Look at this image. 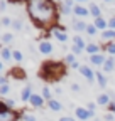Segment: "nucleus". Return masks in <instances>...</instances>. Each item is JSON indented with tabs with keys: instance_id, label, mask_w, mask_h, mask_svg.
I'll use <instances>...</instances> for the list:
<instances>
[{
	"instance_id": "nucleus-1",
	"label": "nucleus",
	"mask_w": 115,
	"mask_h": 121,
	"mask_svg": "<svg viewBox=\"0 0 115 121\" xmlns=\"http://www.w3.org/2000/svg\"><path fill=\"white\" fill-rule=\"evenodd\" d=\"M25 2L29 17L37 27L46 29L56 24L59 10L53 0H25Z\"/></svg>"
},
{
	"instance_id": "nucleus-2",
	"label": "nucleus",
	"mask_w": 115,
	"mask_h": 121,
	"mask_svg": "<svg viewBox=\"0 0 115 121\" xmlns=\"http://www.w3.org/2000/svg\"><path fill=\"white\" fill-rule=\"evenodd\" d=\"M64 74H66V66L63 62L46 60L39 71V78L44 81H49V82H54V81H59Z\"/></svg>"
},
{
	"instance_id": "nucleus-3",
	"label": "nucleus",
	"mask_w": 115,
	"mask_h": 121,
	"mask_svg": "<svg viewBox=\"0 0 115 121\" xmlns=\"http://www.w3.org/2000/svg\"><path fill=\"white\" fill-rule=\"evenodd\" d=\"M19 114L15 109H9L4 103H0V121H17Z\"/></svg>"
},
{
	"instance_id": "nucleus-4",
	"label": "nucleus",
	"mask_w": 115,
	"mask_h": 121,
	"mask_svg": "<svg viewBox=\"0 0 115 121\" xmlns=\"http://www.w3.org/2000/svg\"><path fill=\"white\" fill-rule=\"evenodd\" d=\"M75 114H76V118L81 119V121H86V119L93 118L91 113L88 111V108H75Z\"/></svg>"
},
{
	"instance_id": "nucleus-5",
	"label": "nucleus",
	"mask_w": 115,
	"mask_h": 121,
	"mask_svg": "<svg viewBox=\"0 0 115 121\" xmlns=\"http://www.w3.org/2000/svg\"><path fill=\"white\" fill-rule=\"evenodd\" d=\"M53 44L49 42V40H46V39H42V40H39V52L41 54H51L53 52Z\"/></svg>"
},
{
	"instance_id": "nucleus-6",
	"label": "nucleus",
	"mask_w": 115,
	"mask_h": 121,
	"mask_svg": "<svg viewBox=\"0 0 115 121\" xmlns=\"http://www.w3.org/2000/svg\"><path fill=\"white\" fill-rule=\"evenodd\" d=\"M80 72H81V76H85L86 79H88V82H93L95 81V72L91 71V67H88V66H81L80 67Z\"/></svg>"
},
{
	"instance_id": "nucleus-7",
	"label": "nucleus",
	"mask_w": 115,
	"mask_h": 121,
	"mask_svg": "<svg viewBox=\"0 0 115 121\" xmlns=\"http://www.w3.org/2000/svg\"><path fill=\"white\" fill-rule=\"evenodd\" d=\"M44 101L46 99L42 98V94H32V98H31L29 103H31L34 108H42V106H44Z\"/></svg>"
},
{
	"instance_id": "nucleus-8",
	"label": "nucleus",
	"mask_w": 115,
	"mask_h": 121,
	"mask_svg": "<svg viewBox=\"0 0 115 121\" xmlns=\"http://www.w3.org/2000/svg\"><path fill=\"white\" fill-rule=\"evenodd\" d=\"M73 13L76 15V17H86V15H90V9H86L83 5H75Z\"/></svg>"
},
{
	"instance_id": "nucleus-9",
	"label": "nucleus",
	"mask_w": 115,
	"mask_h": 121,
	"mask_svg": "<svg viewBox=\"0 0 115 121\" xmlns=\"http://www.w3.org/2000/svg\"><path fill=\"white\" fill-rule=\"evenodd\" d=\"M105 56L103 54H95V56H90V62L95 64V66H103L105 64Z\"/></svg>"
},
{
	"instance_id": "nucleus-10",
	"label": "nucleus",
	"mask_w": 115,
	"mask_h": 121,
	"mask_svg": "<svg viewBox=\"0 0 115 121\" xmlns=\"http://www.w3.org/2000/svg\"><path fill=\"white\" fill-rule=\"evenodd\" d=\"M51 34L54 35V39H58L59 42H66V40H68V34H66V32H63V30L51 29Z\"/></svg>"
},
{
	"instance_id": "nucleus-11",
	"label": "nucleus",
	"mask_w": 115,
	"mask_h": 121,
	"mask_svg": "<svg viewBox=\"0 0 115 121\" xmlns=\"http://www.w3.org/2000/svg\"><path fill=\"white\" fill-rule=\"evenodd\" d=\"M98 30H102V32H103V30H107L108 29V22L105 20V19H102V17H98V19H95V24H93Z\"/></svg>"
},
{
	"instance_id": "nucleus-12",
	"label": "nucleus",
	"mask_w": 115,
	"mask_h": 121,
	"mask_svg": "<svg viewBox=\"0 0 115 121\" xmlns=\"http://www.w3.org/2000/svg\"><path fill=\"white\" fill-rule=\"evenodd\" d=\"M110 103H112V99H110L108 94H98V98H96V104L98 106H108Z\"/></svg>"
},
{
	"instance_id": "nucleus-13",
	"label": "nucleus",
	"mask_w": 115,
	"mask_h": 121,
	"mask_svg": "<svg viewBox=\"0 0 115 121\" xmlns=\"http://www.w3.org/2000/svg\"><path fill=\"white\" fill-rule=\"evenodd\" d=\"M31 98H32V87H31V86H25V87L22 89L20 99H22V101H31Z\"/></svg>"
},
{
	"instance_id": "nucleus-14",
	"label": "nucleus",
	"mask_w": 115,
	"mask_h": 121,
	"mask_svg": "<svg viewBox=\"0 0 115 121\" xmlns=\"http://www.w3.org/2000/svg\"><path fill=\"white\" fill-rule=\"evenodd\" d=\"M115 69V59L113 57H108L103 64V72H112Z\"/></svg>"
},
{
	"instance_id": "nucleus-15",
	"label": "nucleus",
	"mask_w": 115,
	"mask_h": 121,
	"mask_svg": "<svg viewBox=\"0 0 115 121\" xmlns=\"http://www.w3.org/2000/svg\"><path fill=\"white\" fill-rule=\"evenodd\" d=\"M86 52H88L90 56H95V54H98L100 52V45L98 44H95V42H90L88 45H86V49H85Z\"/></svg>"
},
{
	"instance_id": "nucleus-16",
	"label": "nucleus",
	"mask_w": 115,
	"mask_h": 121,
	"mask_svg": "<svg viewBox=\"0 0 115 121\" xmlns=\"http://www.w3.org/2000/svg\"><path fill=\"white\" fill-rule=\"evenodd\" d=\"M86 27H88V24H85L83 20H75L73 22V29L76 32H86Z\"/></svg>"
},
{
	"instance_id": "nucleus-17",
	"label": "nucleus",
	"mask_w": 115,
	"mask_h": 121,
	"mask_svg": "<svg viewBox=\"0 0 115 121\" xmlns=\"http://www.w3.org/2000/svg\"><path fill=\"white\" fill-rule=\"evenodd\" d=\"M90 15H93L95 19H98V17H102V10H100V7L96 5V4H90Z\"/></svg>"
},
{
	"instance_id": "nucleus-18",
	"label": "nucleus",
	"mask_w": 115,
	"mask_h": 121,
	"mask_svg": "<svg viewBox=\"0 0 115 121\" xmlns=\"http://www.w3.org/2000/svg\"><path fill=\"white\" fill-rule=\"evenodd\" d=\"M95 76H96V81H98V86L100 87H107V78H105V74L103 72H95Z\"/></svg>"
},
{
	"instance_id": "nucleus-19",
	"label": "nucleus",
	"mask_w": 115,
	"mask_h": 121,
	"mask_svg": "<svg viewBox=\"0 0 115 121\" xmlns=\"http://www.w3.org/2000/svg\"><path fill=\"white\" fill-rule=\"evenodd\" d=\"M48 106L53 109V111H61L63 109V106H61V103L59 101H56V99H51V101H48Z\"/></svg>"
},
{
	"instance_id": "nucleus-20",
	"label": "nucleus",
	"mask_w": 115,
	"mask_h": 121,
	"mask_svg": "<svg viewBox=\"0 0 115 121\" xmlns=\"http://www.w3.org/2000/svg\"><path fill=\"white\" fill-rule=\"evenodd\" d=\"M102 39H105V40H110V42H112V39H115V30H112V29L103 30V32H102Z\"/></svg>"
},
{
	"instance_id": "nucleus-21",
	"label": "nucleus",
	"mask_w": 115,
	"mask_h": 121,
	"mask_svg": "<svg viewBox=\"0 0 115 121\" xmlns=\"http://www.w3.org/2000/svg\"><path fill=\"white\" fill-rule=\"evenodd\" d=\"M2 42H4V45H9V44H12L14 42V34H10V32H5V34H2Z\"/></svg>"
},
{
	"instance_id": "nucleus-22",
	"label": "nucleus",
	"mask_w": 115,
	"mask_h": 121,
	"mask_svg": "<svg viewBox=\"0 0 115 121\" xmlns=\"http://www.w3.org/2000/svg\"><path fill=\"white\" fill-rule=\"evenodd\" d=\"M0 54H2V59H4V60H9V59L12 57V51L7 47V45H4V47L0 49Z\"/></svg>"
},
{
	"instance_id": "nucleus-23",
	"label": "nucleus",
	"mask_w": 115,
	"mask_h": 121,
	"mask_svg": "<svg viewBox=\"0 0 115 121\" xmlns=\"http://www.w3.org/2000/svg\"><path fill=\"white\" fill-rule=\"evenodd\" d=\"M73 42H75V45H78V47H81V49H86V45H88V44L85 42V39L80 37V35H76V37L73 39Z\"/></svg>"
},
{
	"instance_id": "nucleus-24",
	"label": "nucleus",
	"mask_w": 115,
	"mask_h": 121,
	"mask_svg": "<svg viewBox=\"0 0 115 121\" xmlns=\"http://www.w3.org/2000/svg\"><path fill=\"white\" fill-rule=\"evenodd\" d=\"M42 98H44L46 101H51V99H53V94H51V89H49L48 86H44V87H42Z\"/></svg>"
},
{
	"instance_id": "nucleus-25",
	"label": "nucleus",
	"mask_w": 115,
	"mask_h": 121,
	"mask_svg": "<svg viewBox=\"0 0 115 121\" xmlns=\"http://www.w3.org/2000/svg\"><path fill=\"white\" fill-rule=\"evenodd\" d=\"M105 51H107L108 54L115 56V40H112V42H108V44L105 45Z\"/></svg>"
},
{
	"instance_id": "nucleus-26",
	"label": "nucleus",
	"mask_w": 115,
	"mask_h": 121,
	"mask_svg": "<svg viewBox=\"0 0 115 121\" xmlns=\"http://www.w3.org/2000/svg\"><path fill=\"white\" fill-rule=\"evenodd\" d=\"M2 103L7 106L9 109H15V99H5V98H4V99H2Z\"/></svg>"
},
{
	"instance_id": "nucleus-27",
	"label": "nucleus",
	"mask_w": 115,
	"mask_h": 121,
	"mask_svg": "<svg viewBox=\"0 0 115 121\" xmlns=\"http://www.w3.org/2000/svg\"><path fill=\"white\" fill-rule=\"evenodd\" d=\"M75 57H76V56H75L73 52H71V54H66V57H64V62H66L68 66L75 64V62H76V60H75Z\"/></svg>"
},
{
	"instance_id": "nucleus-28",
	"label": "nucleus",
	"mask_w": 115,
	"mask_h": 121,
	"mask_svg": "<svg viewBox=\"0 0 115 121\" xmlns=\"http://www.w3.org/2000/svg\"><path fill=\"white\" fill-rule=\"evenodd\" d=\"M9 91H10V86H9V84H2V86H0V96L5 98V96L9 94Z\"/></svg>"
},
{
	"instance_id": "nucleus-29",
	"label": "nucleus",
	"mask_w": 115,
	"mask_h": 121,
	"mask_svg": "<svg viewBox=\"0 0 115 121\" xmlns=\"http://www.w3.org/2000/svg\"><path fill=\"white\" fill-rule=\"evenodd\" d=\"M12 27H14V30H22V20L20 19H14Z\"/></svg>"
},
{
	"instance_id": "nucleus-30",
	"label": "nucleus",
	"mask_w": 115,
	"mask_h": 121,
	"mask_svg": "<svg viewBox=\"0 0 115 121\" xmlns=\"http://www.w3.org/2000/svg\"><path fill=\"white\" fill-rule=\"evenodd\" d=\"M63 15H69V13H73V9H71V7H68V5H61V10H59Z\"/></svg>"
},
{
	"instance_id": "nucleus-31",
	"label": "nucleus",
	"mask_w": 115,
	"mask_h": 121,
	"mask_svg": "<svg viewBox=\"0 0 115 121\" xmlns=\"http://www.w3.org/2000/svg\"><path fill=\"white\" fill-rule=\"evenodd\" d=\"M12 57L17 60V62H20V60L24 59V56H22V52L20 51H12Z\"/></svg>"
},
{
	"instance_id": "nucleus-32",
	"label": "nucleus",
	"mask_w": 115,
	"mask_h": 121,
	"mask_svg": "<svg viewBox=\"0 0 115 121\" xmlns=\"http://www.w3.org/2000/svg\"><path fill=\"white\" fill-rule=\"evenodd\" d=\"M96 30H98V29H96L95 25H88V27H86V34H88V35H95Z\"/></svg>"
},
{
	"instance_id": "nucleus-33",
	"label": "nucleus",
	"mask_w": 115,
	"mask_h": 121,
	"mask_svg": "<svg viewBox=\"0 0 115 121\" xmlns=\"http://www.w3.org/2000/svg\"><path fill=\"white\" fill-rule=\"evenodd\" d=\"M0 22H2V25H4V27H9V25H12V22H14V20H12L10 17H2V20H0Z\"/></svg>"
},
{
	"instance_id": "nucleus-34",
	"label": "nucleus",
	"mask_w": 115,
	"mask_h": 121,
	"mask_svg": "<svg viewBox=\"0 0 115 121\" xmlns=\"http://www.w3.org/2000/svg\"><path fill=\"white\" fill-rule=\"evenodd\" d=\"M81 51H83L81 47H78V45H75V44H73V47H71V52H73L75 56H80V54H81Z\"/></svg>"
},
{
	"instance_id": "nucleus-35",
	"label": "nucleus",
	"mask_w": 115,
	"mask_h": 121,
	"mask_svg": "<svg viewBox=\"0 0 115 121\" xmlns=\"http://www.w3.org/2000/svg\"><path fill=\"white\" fill-rule=\"evenodd\" d=\"M86 108H88V111L91 113V116H95V103H88Z\"/></svg>"
},
{
	"instance_id": "nucleus-36",
	"label": "nucleus",
	"mask_w": 115,
	"mask_h": 121,
	"mask_svg": "<svg viewBox=\"0 0 115 121\" xmlns=\"http://www.w3.org/2000/svg\"><path fill=\"white\" fill-rule=\"evenodd\" d=\"M108 29H112V30H115V17H112V19L108 20Z\"/></svg>"
},
{
	"instance_id": "nucleus-37",
	"label": "nucleus",
	"mask_w": 115,
	"mask_h": 121,
	"mask_svg": "<svg viewBox=\"0 0 115 121\" xmlns=\"http://www.w3.org/2000/svg\"><path fill=\"white\" fill-rule=\"evenodd\" d=\"M63 4H64V5H68V7H71V9H75V0H64Z\"/></svg>"
},
{
	"instance_id": "nucleus-38",
	"label": "nucleus",
	"mask_w": 115,
	"mask_h": 121,
	"mask_svg": "<svg viewBox=\"0 0 115 121\" xmlns=\"http://www.w3.org/2000/svg\"><path fill=\"white\" fill-rule=\"evenodd\" d=\"M2 84H9L7 76H0V86H2Z\"/></svg>"
},
{
	"instance_id": "nucleus-39",
	"label": "nucleus",
	"mask_w": 115,
	"mask_h": 121,
	"mask_svg": "<svg viewBox=\"0 0 115 121\" xmlns=\"http://www.w3.org/2000/svg\"><path fill=\"white\" fill-rule=\"evenodd\" d=\"M24 119H25V121H37L32 114H25V116H24Z\"/></svg>"
},
{
	"instance_id": "nucleus-40",
	"label": "nucleus",
	"mask_w": 115,
	"mask_h": 121,
	"mask_svg": "<svg viewBox=\"0 0 115 121\" xmlns=\"http://www.w3.org/2000/svg\"><path fill=\"white\" fill-rule=\"evenodd\" d=\"M59 121H76V119H75V118H71V116H63Z\"/></svg>"
},
{
	"instance_id": "nucleus-41",
	"label": "nucleus",
	"mask_w": 115,
	"mask_h": 121,
	"mask_svg": "<svg viewBox=\"0 0 115 121\" xmlns=\"http://www.w3.org/2000/svg\"><path fill=\"white\" fill-rule=\"evenodd\" d=\"M5 9H7V2H2V0H0V10L5 12Z\"/></svg>"
},
{
	"instance_id": "nucleus-42",
	"label": "nucleus",
	"mask_w": 115,
	"mask_h": 121,
	"mask_svg": "<svg viewBox=\"0 0 115 121\" xmlns=\"http://www.w3.org/2000/svg\"><path fill=\"white\" fill-rule=\"evenodd\" d=\"M107 108H108V111H112V113H115V103H110V104L107 106Z\"/></svg>"
},
{
	"instance_id": "nucleus-43",
	"label": "nucleus",
	"mask_w": 115,
	"mask_h": 121,
	"mask_svg": "<svg viewBox=\"0 0 115 121\" xmlns=\"http://www.w3.org/2000/svg\"><path fill=\"white\" fill-rule=\"evenodd\" d=\"M105 119H107V121H113L115 118H113V114H110V113H107V114H105Z\"/></svg>"
},
{
	"instance_id": "nucleus-44",
	"label": "nucleus",
	"mask_w": 115,
	"mask_h": 121,
	"mask_svg": "<svg viewBox=\"0 0 115 121\" xmlns=\"http://www.w3.org/2000/svg\"><path fill=\"white\" fill-rule=\"evenodd\" d=\"M71 89H73V91H76V93H78V91H80V86L73 82V84H71Z\"/></svg>"
},
{
	"instance_id": "nucleus-45",
	"label": "nucleus",
	"mask_w": 115,
	"mask_h": 121,
	"mask_svg": "<svg viewBox=\"0 0 115 121\" xmlns=\"http://www.w3.org/2000/svg\"><path fill=\"white\" fill-rule=\"evenodd\" d=\"M71 67H73V69H80V67H81V66H80V64H78V62H75V64H71Z\"/></svg>"
},
{
	"instance_id": "nucleus-46",
	"label": "nucleus",
	"mask_w": 115,
	"mask_h": 121,
	"mask_svg": "<svg viewBox=\"0 0 115 121\" xmlns=\"http://www.w3.org/2000/svg\"><path fill=\"white\" fill-rule=\"evenodd\" d=\"M75 2H80V5H81L83 2H88V0H75Z\"/></svg>"
},
{
	"instance_id": "nucleus-47",
	"label": "nucleus",
	"mask_w": 115,
	"mask_h": 121,
	"mask_svg": "<svg viewBox=\"0 0 115 121\" xmlns=\"http://www.w3.org/2000/svg\"><path fill=\"white\" fill-rule=\"evenodd\" d=\"M103 2H105V4H112V2H113V0H103Z\"/></svg>"
},
{
	"instance_id": "nucleus-48",
	"label": "nucleus",
	"mask_w": 115,
	"mask_h": 121,
	"mask_svg": "<svg viewBox=\"0 0 115 121\" xmlns=\"http://www.w3.org/2000/svg\"><path fill=\"white\" fill-rule=\"evenodd\" d=\"M2 2H7V0H2Z\"/></svg>"
},
{
	"instance_id": "nucleus-49",
	"label": "nucleus",
	"mask_w": 115,
	"mask_h": 121,
	"mask_svg": "<svg viewBox=\"0 0 115 121\" xmlns=\"http://www.w3.org/2000/svg\"><path fill=\"white\" fill-rule=\"evenodd\" d=\"M53 2H56V0H53Z\"/></svg>"
}]
</instances>
